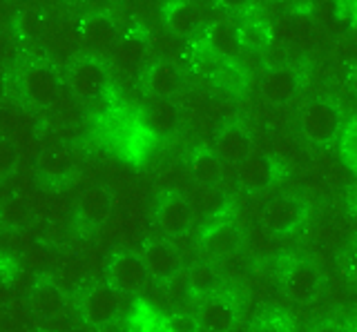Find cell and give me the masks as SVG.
Returning a JSON list of instances; mask_svg holds the SVG:
<instances>
[{
  "label": "cell",
  "instance_id": "obj_1",
  "mask_svg": "<svg viewBox=\"0 0 357 332\" xmlns=\"http://www.w3.org/2000/svg\"><path fill=\"white\" fill-rule=\"evenodd\" d=\"M344 125V116L340 105L331 98H310V101L299 109L297 127L310 145L328 148L337 141Z\"/></svg>",
  "mask_w": 357,
  "mask_h": 332
},
{
  "label": "cell",
  "instance_id": "obj_2",
  "mask_svg": "<svg viewBox=\"0 0 357 332\" xmlns=\"http://www.w3.org/2000/svg\"><path fill=\"white\" fill-rule=\"evenodd\" d=\"M310 207L301 196L279 194L266 201L261 207V230L271 237H288L297 235L308 221Z\"/></svg>",
  "mask_w": 357,
  "mask_h": 332
},
{
  "label": "cell",
  "instance_id": "obj_3",
  "mask_svg": "<svg viewBox=\"0 0 357 332\" xmlns=\"http://www.w3.org/2000/svg\"><path fill=\"white\" fill-rule=\"evenodd\" d=\"M67 90L81 101H96L105 94L109 85L107 65L98 56H83L76 58L70 70H67Z\"/></svg>",
  "mask_w": 357,
  "mask_h": 332
},
{
  "label": "cell",
  "instance_id": "obj_4",
  "mask_svg": "<svg viewBox=\"0 0 357 332\" xmlns=\"http://www.w3.org/2000/svg\"><path fill=\"white\" fill-rule=\"evenodd\" d=\"M18 90L31 107H50L61 92V79L47 63H29L18 74Z\"/></svg>",
  "mask_w": 357,
  "mask_h": 332
},
{
  "label": "cell",
  "instance_id": "obj_5",
  "mask_svg": "<svg viewBox=\"0 0 357 332\" xmlns=\"http://www.w3.org/2000/svg\"><path fill=\"white\" fill-rule=\"evenodd\" d=\"M195 210L178 190H163L154 198V223L165 237H181L192 226Z\"/></svg>",
  "mask_w": 357,
  "mask_h": 332
},
{
  "label": "cell",
  "instance_id": "obj_6",
  "mask_svg": "<svg viewBox=\"0 0 357 332\" xmlns=\"http://www.w3.org/2000/svg\"><path fill=\"white\" fill-rule=\"evenodd\" d=\"M190 40L197 45V54L206 58H237V54L241 52L237 25L223 18L199 27Z\"/></svg>",
  "mask_w": 357,
  "mask_h": 332
},
{
  "label": "cell",
  "instance_id": "obj_7",
  "mask_svg": "<svg viewBox=\"0 0 357 332\" xmlns=\"http://www.w3.org/2000/svg\"><path fill=\"white\" fill-rule=\"evenodd\" d=\"M121 306V292L114 285L94 283L78 299V317L87 326H107L116 319Z\"/></svg>",
  "mask_w": 357,
  "mask_h": 332
},
{
  "label": "cell",
  "instance_id": "obj_8",
  "mask_svg": "<svg viewBox=\"0 0 357 332\" xmlns=\"http://www.w3.org/2000/svg\"><path fill=\"white\" fill-rule=\"evenodd\" d=\"M286 165L271 154H250L241 163L234 165L237 185L248 192H261L279 179H284Z\"/></svg>",
  "mask_w": 357,
  "mask_h": 332
},
{
  "label": "cell",
  "instance_id": "obj_9",
  "mask_svg": "<svg viewBox=\"0 0 357 332\" xmlns=\"http://www.w3.org/2000/svg\"><path fill=\"white\" fill-rule=\"evenodd\" d=\"M197 319L208 332H232L239 321V303L226 290H215L199 299Z\"/></svg>",
  "mask_w": 357,
  "mask_h": 332
},
{
  "label": "cell",
  "instance_id": "obj_10",
  "mask_svg": "<svg viewBox=\"0 0 357 332\" xmlns=\"http://www.w3.org/2000/svg\"><path fill=\"white\" fill-rule=\"evenodd\" d=\"M199 248L212 254L217 259H226L230 254H237L241 248V232L237 223L228 216V212H221L210 221L208 226L199 232Z\"/></svg>",
  "mask_w": 357,
  "mask_h": 332
},
{
  "label": "cell",
  "instance_id": "obj_11",
  "mask_svg": "<svg viewBox=\"0 0 357 332\" xmlns=\"http://www.w3.org/2000/svg\"><path fill=\"white\" fill-rule=\"evenodd\" d=\"M279 283H282V290L290 301L306 303L317 294L321 285V276H319V270L310 261L293 259L282 268Z\"/></svg>",
  "mask_w": 357,
  "mask_h": 332
},
{
  "label": "cell",
  "instance_id": "obj_12",
  "mask_svg": "<svg viewBox=\"0 0 357 332\" xmlns=\"http://www.w3.org/2000/svg\"><path fill=\"white\" fill-rule=\"evenodd\" d=\"M107 283L114 285L119 292H134L148 279V268H145L141 254L130 250H116L109 254L105 265Z\"/></svg>",
  "mask_w": 357,
  "mask_h": 332
},
{
  "label": "cell",
  "instance_id": "obj_13",
  "mask_svg": "<svg viewBox=\"0 0 357 332\" xmlns=\"http://www.w3.org/2000/svg\"><path fill=\"white\" fill-rule=\"evenodd\" d=\"M33 172H36L38 181L45 185H63L74 172V154L72 150L59 143V145H50L36 154L33 159Z\"/></svg>",
  "mask_w": 357,
  "mask_h": 332
},
{
  "label": "cell",
  "instance_id": "obj_14",
  "mask_svg": "<svg viewBox=\"0 0 357 332\" xmlns=\"http://www.w3.org/2000/svg\"><path fill=\"white\" fill-rule=\"evenodd\" d=\"M212 150H215L221 163L237 165L252 154V141L241 123L228 120V123H223L217 129L215 141H212Z\"/></svg>",
  "mask_w": 357,
  "mask_h": 332
},
{
  "label": "cell",
  "instance_id": "obj_15",
  "mask_svg": "<svg viewBox=\"0 0 357 332\" xmlns=\"http://www.w3.org/2000/svg\"><path fill=\"white\" fill-rule=\"evenodd\" d=\"M183 74L170 61H152L148 68L143 70L141 85L145 94H150L152 98H174L176 92L181 90Z\"/></svg>",
  "mask_w": 357,
  "mask_h": 332
},
{
  "label": "cell",
  "instance_id": "obj_16",
  "mask_svg": "<svg viewBox=\"0 0 357 332\" xmlns=\"http://www.w3.org/2000/svg\"><path fill=\"white\" fill-rule=\"evenodd\" d=\"M78 34L85 40V45L94 52H109L121 40L116 23L105 12H92L83 16L78 23Z\"/></svg>",
  "mask_w": 357,
  "mask_h": 332
},
{
  "label": "cell",
  "instance_id": "obj_17",
  "mask_svg": "<svg viewBox=\"0 0 357 332\" xmlns=\"http://www.w3.org/2000/svg\"><path fill=\"white\" fill-rule=\"evenodd\" d=\"M141 257L148 268V276L156 283H167L181 268V254L165 241H148Z\"/></svg>",
  "mask_w": 357,
  "mask_h": 332
},
{
  "label": "cell",
  "instance_id": "obj_18",
  "mask_svg": "<svg viewBox=\"0 0 357 332\" xmlns=\"http://www.w3.org/2000/svg\"><path fill=\"white\" fill-rule=\"evenodd\" d=\"M161 20L176 38H192L201 27V14L192 0H165L161 5Z\"/></svg>",
  "mask_w": 357,
  "mask_h": 332
},
{
  "label": "cell",
  "instance_id": "obj_19",
  "mask_svg": "<svg viewBox=\"0 0 357 332\" xmlns=\"http://www.w3.org/2000/svg\"><path fill=\"white\" fill-rule=\"evenodd\" d=\"M181 123V109L172 98H152L143 112V125L152 141L167 139Z\"/></svg>",
  "mask_w": 357,
  "mask_h": 332
},
{
  "label": "cell",
  "instance_id": "obj_20",
  "mask_svg": "<svg viewBox=\"0 0 357 332\" xmlns=\"http://www.w3.org/2000/svg\"><path fill=\"white\" fill-rule=\"evenodd\" d=\"M299 87H301L299 72L290 70V68H273L264 74V79L259 83V92L266 103L286 105L288 101L295 98Z\"/></svg>",
  "mask_w": 357,
  "mask_h": 332
},
{
  "label": "cell",
  "instance_id": "obj_21",
  "mask_svg": "<svg viewBox=\"0 0 357 332\" xmlns=\"http://www.w3.org/2000/svg\"><path fill=\"white\" fill-rule=\"evenodd\" d=\"M237 25V36H239V45L241 52H259L266 49L268 42L273 38V25L259 14H255L252 9L245 12L243 16H237L234 20Z\"/></svg>",
  "mask_w": 357,
  "mask_h": 332
},
{
  "label": "cell",
  "instance_id": "obj_22",
  "mask_svg": "<svg viewBox=\"0 0 357 332\" xmlns=\"http://www.w3.org/2000/svg\"><path fill=\"white\" fill-rule=\"evenodd\" d=\"M112 210V196L105 187H87V190L78 196V216L85 223H98L103 221Z\"/></svg>",
  "mask_w": 357,
  "mask_h": 332
},
{
  "label": "cell",
  "instance_id": "obj_23",
  "mask_svg": "<svg viewBox=\"0 0 357 332\" xmlns=\"http://www.w3.org/2000/svg\"><path fill=\"white\" fill-rule=\"evenodd\" d=\"M335 145H337V157L340 163L344 165V170L357 181V116L344 120Z\"/></svg>",
  "mask_w": 357,
  "mask_h": 332
},
{
  "label": "cell",
  "instance_id": "obj_24",
  "mask_svg": "<svg viewBox=\"0 0 357 332\" xmlns=\"http://www.w3.org/2000/svg\"><path fill=\"white\" fill-rule=\"evenodd\" d=\"M219 281H221V274L212 263L199 261L188 270V290L192 297L201 299L210 292H215L219 287Z\"/></svg>",
  "mask_w": 357,
  "mask_h": 332
},
{
  "label": "cell",
  "instance_id": "obj_25",
  "mask_svg": "<svg viewBox=\"0 0 357 332\" xmlns=\"http://www.w3.org/2000/svg\"><path fill=\"white\" fill-rule=\"evenodd\" d=\"M31 313L40 319H56L63 313V297L54 285H38L29 297Z\"/></svg>",
  "mask_w": 357,
  "mask_h": 332
},
{
  "label": "cell",
  "instance_id": "obj_26",
  "mask_svg": "<svg viewBox=\"0 0 357 332\" xmlns=\"http://www.w3.org/2000/svg\"><path fill=\"white\" fill-rule=\"evenodd\" d=\"M219 157L212 148H201L190 157V172L201 185H212L219 179Z\"/></svg>",
  "mask_w": 357,
  "mask_h": 332
},
{
  "label": "cell",
  "instance_id": "obj_27",
  "mask_svg": "<svg viewBox=\"0 0 357 332\" xmlns=\"http://www.w3.org/2000/svg\"><path fill=\"white\" fill-rule=\"evenodd\" d=\"M29 219H31V212L22 198L9 196L0 203V228L3 230H9V232L22 230L29 223Z\"/></svg>",
  "mask_w": 357,
  "mask_h": 332
},
{
  "label": "cell",
  "instance_id": "obj_28",
  "mask_svg": "<svg viewBox=\"0 0 357 332\" xmlns=\"http://www.w3.org/2000/svg\"><path fill=\"white\" fill-rule=\"evenodd\" d=\"M248 332H293V328H290V321L286 315L271 313L261 319H257Z\"/></svg>",
  "mask_w": 357,
  "mask_h": 332
},
{
  "label": "cell",
  "instance_id": "obj_29",
  "mask_svg": "<svg viewBox=\"0 0 357 332\" xmlns=\"http://www.w3.org/2000/svg\"><path fill=\"white\" fill-rule=\"evenodd\" d=\"M116 52H119V58L126 61V63L139 61L143 56V52H145V38H137L134 34H128L126 38L119 40Z\"/></svg>",
  "mask_w": 357,
  "mask_h": 332
},
{
  "label": "cell",
  "instance_id": "obj_30",
  "mask_svg": "<svg viewBox=\"0 0 357 332\" xmlns=\"http://www.w3.org/2000/svg\"><path fill=\"white\" fill-rule=\"evenodd\" d=\"M199 330H201V324L192 315L174 313L163 319V332H199Z\"/></svg>",
  "mask_w": 357,
  "mask_h": 332
},
{
  "label": "cell",
  "instance_id": "obj_31",
  "mask_svg": "<svg viewBox=\"0 0 357 332\" xmlns=\"http://www.w3.org/2000/svg\"><path fill=\"white\" fill-rule=\"evenodd\" d=\"M14 165H16L14 143H11L9 139H5V136H0V179L9 176L11 170H14Z\"/></svg>",
  "mask_w": 357,
  "mask_h": 332
},
{
  "label": "cell",
  "instance_id": "obj_32",
  "mask_svg": "<svg viewBox=\"0 0 357 332\" xmlns=\"http://www.w3.org/2000/svg\"><path fill=\"white\" fill-rule=\"evenodd\" d=\"M217 7H221L223 12L230 14V16H243L245 12H250L252 5L257 3V0H215Z\"/></svg>",
  "mask_w": 357,
  "mask_h": 332
},
{
  "label": "cell",
  "instance_id": "obj_33",
  "mask_svg": "<svg viewBox=\"0 0 357 332\" xmlns=\"http://www.w3.org/2000/svg\"><path fill=\"white\" fill-rule=\"evenodd\" d=\"M308 332H344V328L340 324H335L333 319H321L317 324H312Z\"/></svg>",
  "mask_w": 357,
  "mask_h": 332
},
{
  "label": "cell",
  "instance_id": "obj_34",
  "mask_svg": "<svg viewBox=\"0 0 357 332\" xmlns=\"http://www.w3.org/2000/svg\"><path fill=\"white\" fill-rule=\"evenodd\" d=\"M346 87L351 90V94L357 98V65L349 70V76H346Z\"/></svg>",
  "mask_w": 357,
  "mask_h": 332
},
{
  "label": "cell",
  "instance_id": "obj_35",
  "mask_svg": "<svg viewBox=\"0 0 357 332\" xmlns=\"http://www.w3.org/2000/svg\"><path fill=\"white\" fill-rule=\"evenodd\" d=\"M344 328H349V330L357 332V317H355V319H351V321H349V324H346Z\"/></svg>",
  "mask_w": 357,
  "mask_h": 332
},
{
  "label": "cell",
  "instance_id": "obj_36",
  "mask_svg": "<svg viewBox=\"0 0 357 332\" xmlns=\"http://www.w3.org/2000/svg\"><path fill=\"white\" fill-rule=\"evenodd\" d=\"M257 3H264V5H271V3H279V0H257Z\"/></svg>",
  "mask_w": 357,
  "mask_h": 332
},
{
  "label": "cell",
  "instance_id": "obj_37",
  "mask_svg": "<svg viewBox=\"0 0 357 332\" xmlns=\"http://www.w3.org/2000/svg\"><path fill=\"white\" fill-rule=\"evenodd\" d=\"M353 203H355L353 210H355V214H357V192H355V196H353Z\"/></svg>",
  "mask_w": 357,
  "mask_h": 332
},
{
  "label": "cell",
  "instance_id": "obj_38",
  "mask_svg": "<svg viewBox=\"0 0 357 332\" xmlns=\"http://www.w3.org/2000/svg\"><path fill=\"white\" fill-rule=\"evenodd\" d=\"M344 332H353V330H349V328H344Z\"/></svg>",
  "mask_w": 357,
  "mask_h": 332
}]
</instances>
